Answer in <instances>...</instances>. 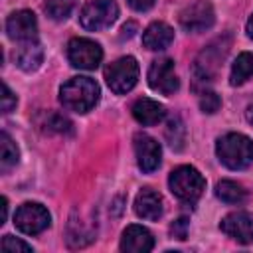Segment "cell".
I'll return each mask as SVG.
<instances>
[{
	"instance_id": "cell-25",
	"label": "cell",
	"mask_w": 253,
	"mask_h": 253,
	"mask_svg": "<svg viewBox=\"0 0 253 253\" xmlns=\"http://www.w3.org/2000/svg\"><path fill=\"white\" fill-rule=\"evenodd\" d=\"M0 247H2V251H6V253H20V251H22V253H30V251H32V245H28L26 241L16 239V237H12V235H4Z\"/></svg>"
},
{
	"instance_id": "cell-1",
	"label": "cell",
	"mask_w": 253,
	"mask_h": 253,
	"mask_svg": "<svg viewBox=\"0 0 253 253\" xmlns=\"http://www.w3.org/2000/svg\"><path fill=\"white\" fill-rule=\"evenodd\" d=\"M99 85L91 77H71L59 89V101L67 111L73 113H87L99 101Z\"/></svg>"
},
{
	"instance_id": "cell-31",
	"label": "cell",
	"mask_w": 253,
	"mask_h": 253,
	"mask_svg": "<svg viewBox=\"0 0 253 253\" xmlns=\"http://www.w3.org/2000/svg\"><path fill=\"white\" fill-rule=\"evenodd\" d=\"M2 215H0V223H4L6 221V217H8V200L6 198H2Z\"/></svg>"
},
{
	"instance_id": "cell-14",
	"label": "cell",
	"mask_w": 253,
	"mask_h": 253,
	"mask_svg": "<svg viewBox=\"0 0 253 253\" xmlns=\"http://www.w3.org/2000/svg\"><path fill=\"white\" fill-rule=\"evenodd\" d=\"M154 247L152 233L142 225H128L121 237V249L126 253H146Z\"/></svg>"
},
{
	"instance_id": "cell-16",
	"label": "cell",
	"mask_w": 253,
	"mask_h": 253,
	"mask_svg": "<svg viewBox=\"0 0 253 253\" xmlns=\"http://www.w3.org/2000/svg\"><path fill=\"white\" fill-rule=\"evenodd\" d=\"M42 59H43V47L38 40L20 42V45L14 49V61L22 71H36Z\"/></svg>"
},
{
	"instance_id": "cell-21",
	"label": "cell",
	"mask_w": 253,
	"mask_h": 253,
	"mask_svg": "<svg viewBox=\"0 0 253 253\" xmlns=\"http://www.w3.org/2000/svg\"><path fill=\"white\" fill-rule=\"evenodd\" d=\"M18 158H20V150H18L16 142L10 138L8 132H2L0 134V164H2V170H8V168L16 166Z\"/></svg>"
},
{
	"instance_id": "cell-3",
	"label": "cell",
	"mask_w": 253,
	"mask_h": 253,
	"mask_svg": "<svg viewBox=\"0 0 253 253\" xmlns=\"http://www.w3.org/2000/svg\"><path fill=\"white\" fill-rule=\"evenodd\" d=\"M168 186L178 200L186 204H194L202 198L206 190V180L194 166H178L170 172Z\"/></svg>"
},
{
	"instance_id": "cell-2",
	"label": "cell",
	"mask_w": 253,
	"mask_h": 253,
	"mask_svg": "<svg viewBox=\"0 0 253 253\" xmlns=\"http://www.w3.org/2000/svg\"><path fill=\"white\" fill-rule=\"evenodd\" d=\"M215 154L229 170H243L253 162V140L241 132H227L217 138Z\"/></svg>"
},
{
	"instance_id": "cell-24",
	"label": "cell",
	"mask_w": 253,
	"mask_h": 253,
	"mask_svg": "<svg viewBox=\"0 0 253 253\" xmlns=\"http://www.w3.org/2000/svg\"><path fill=\"white\" fill-rule=\"evenodd\" d=\"M166 138L170 142L172 148L180 150L182 148V142H184V125L182 121L176 117V119H170L168 126H166Z\"/></svg>"
},
{
	"instance_id": "cell-30",
	"label": "cell",
	"mask_w": 253,
	"mask_h": 253,
	"mask_svg": "<svg viewBox=\"0 0 253 253\" xmlns=\"http://www.w3.org/2000/svg\"><path fill=\"white\" fill-rule=\"evenodd\" d=\"M132 30H136V26H134L132 22H130V24H125V26H123V34H121V38H130V36L134 34Z\"/></svg>"
},
{
	"instance_id": "cell-18",
	"label": "cell",
	"mask_w": 253,
	"mask_h": 253,
	"mask_svg": "<svg viewBox=\"0 0 253 253\" xmlns=\"http://www.w3.org/2000/svg\"><path fill=\"white\" fill-rule=\"evenodd\" d=\"M174 40V30L166 22H152L144 34H142V43L150 51H160L166 49Z\"/></svg>"
},
{
	"instance_id": "cell-33",
	"label": "cell",
	"mask_w": 253,
	"mask_h": 253,
	"mask_svg": "<svg viewBox=\"0 0 253 253\" xmlns=\"http://www.w3.org/2000/svg\"><path fill=\"white\" fill-rule=\"evenodd\" d=\"M247 36L253 40V14H251L249 20H247Z\"/></svg>"
},
{
	"instance_id": "cell-23",
	"label": "cell",
	"mask_w": 253,
	"mask_h": 253,
	"mask_svg": "<svg viewBox=\"0 0 253 253\" xmlns=\"http://www.w3.org/2000/svg\"><path fill=\"white\" fill-rule=\"evenodd\" d=\"M42 126H45L49 132H59V134H65V132H71V121L69 119H65L63 115H59V113H47L45 115V123L42 125Z\"/></svg>"
},
{
	"instance_id": "cell-15",
	"label": "cell",
	"mask_w": 253,
	"mask_h": 253,
	"mask_svg": "<svg viewBox=\"0 0 253 253\" xmlns=\"http://www.w3.org/2000/svg\"><path fill=\"white\" fill-rule=\"evenodd\" d=\"M134 211L142 219H148V221L158 219L164 211L162 196L152 188H142L134 198Z\"/></svg>"
},
{
	"instance_id": "cell-17",
	"label": "cell",
	"mask_w": 253,
	"mask_h": 253,
	"mask_svg": "<svg viewBox=\"0 0 253 253\" xmlns=\"http://www.w3.org/2000/svg\"><path fill=\"white\" fill-rule=\"evenodd\" d=\"M164 115H166L164 105H160L158 101L148 99V97H140L132 105V117H134V121L140 123V125H144V126L158 125L164 119Z\"/></svg>"
},
{
	"instance_id": "cell-32",
	"label": "cell",
	"mask_w": 253,
	"mask_h": 253,
	"mask_svg": "<svg viewBox=\"0 0 253 253\" xmlns=\"http://www.w3.org/2000/svg\"><path fill=\"white\" fill-rule=\"evenodd\" d=\"M245 117H247V121H249V125L253 126V103L247 107V111H245Z\"/></svg>"
},
{
	"instance_id": "cell-11",
	"label": "cell",
	"mask_w": 253,
	"mask_h": 253,
	"mask_svg": "<svg viewBox=\"0 0 253 253\" xmlns=\"http://www.w3.org/2000/svg\"><path fill=\"white\" fill-rule=\"evenodd\" d=\"M221 231L235 239L237 243L243 245H251L253 243V215H249L247 211H231L227 213L221 223H219Z\"/></svg>"
},
{
	"instance_id": "cell-27",
	"label": "cell",
	"mask_w": 253,
	"mask_h": 253,
	"mask_svg": "<svg viewBox=\"0 0 253 253\" xmlns=\"http://www.w3.org/2000/svg\"><path fill=\"white\" fill-rule=\"evenodd\" d=\"M16 103H18V99L12 93V89L6 83H2V113H10L16 107Z\"/></svg>"
},
{
	"instance_id": "cell-5",
	"label": "cell",
	"mask_w": 253,
	"mask_h": 253,
	"mask_svg": "<svg viewBox=\"0 0 253 253\" xmlns=\"http://www.w3.org/2000/svg\"><path fill=\"white\" fill-rule=\"evenodd\" d=\"M119 6L115 0H89L79 14V24L89 32H101L115 24Z\"/></svg>"
},
{
	"instance_id": "cell-6",
	"label": "cell",
	"mask_w": 253,
	"mask_h": 253,
	"mask_svg": "<svg viewBox=\"0 0 253 253\" xmlns=\"http://www.w3.org/2000/svg\"><path fill=\"white\" fill-rule=\"evenodd\" d=\"M67 59L77 69L93 71L103 59V49L97 42L89 38H73L67 43Z\"/></svg>"
},
{
	"instance_id": "cell-26",
	"label": "cell",
	"mask_w": 253,
	"mask_h": 253,
	"mask_svg": "<svg viewBox=\"0 0 253 253\" xmlns=\"http://www.w3.org/2000/svg\"><path fill=\"white\" fill-rule=\"evenodd\" d=\"M221 107V99L213 93V91H204L202 95H200V109L204 111V113H215L217 109Z\"/></svg>"
},
{
	"instance_id": "cell-20",
	"label": "cell",
	"mask_w": 253,
	"mask_h": 253,
	"mask_svg": "<svg viewBox=\"0 0 253 253\" xmlns=\"http://www.w3.org/2000/svg\"><path fill=\"white\" fill-rule=\"evenodd\" d=\"M215 196H217L223 204L235 206V204L245 202L247 192H245V188H243L241 184H237V182H233V180H221V182H217V186H215Z\"/></svg>"
},
{
	"instance_id": "cell-8",
	"label": "cell",
	"mask_w": 253,
	"mask_h": 253,
	"mask_svg": "<svg viewBox=\"0 0 253 253\" xmlns=\"http://www.w3.org/2000/svg\"><path fill=\"white\" fill-rule=\"evenodd\" d=\"M178 20H180V26L190 34L206 32L213 26V20H215L213 6L208 0H196L180 12Z\"/></svg>"
},
{
	"instance_id": "cell-9",
	"label": "cell",
	"mask_w": 253,
	"mask_h": 253,
	"mask_svg": "<svg viewBox=\"0 0 253 253\" xmlns=\"http://www.w3.org/2000/svg\"><path fill=\"white\" fill-rule=\"evenodd\" d=\"M146 79H148V85L152 91H158L162 95H172L178 91L180 87V81H178V75L174 71V61L168 59V57H162V59H154L148 67V73H146Z\"/></svg>"
},
{
	"instance_id": "cell-29",
	"label": "cell",
	"mask_w": 253,
	"mask_h": 253,
	"mask_svg": "<svg viewBox=\"0 0 253 253\" xmlns=\"http://www.w3.org/2000/svg\"><path fill=\"white\" fill-rule=\"evenodd\" d=\"M126 2H128V6H130L132 10H136V12H146V10H150V8L154 6L156 0H126Z\"/></svg>"
},
{
	"instance_id": "cell-19",
	"label": "cell",
	"mask_w": 253,
	"mask_h": 253,
	"mask_svg": "<svg viewBox=\"0 0 253 253\" xmlns=\"http://www.w3.org/2000/svg\"><path fill=\"white\" fill-rule=\"evenodd\" d=\"M249 77H253V53L243 51L237 55V59L231 65V73H229V83L235 85H243Z\"/></svg>"
},
{
	"instance_id": "cell-4",
	"label": "cell",
	"mask_w": 253,
	"mask_h": 253,
	"mask_svg": "<svg viewBox=\"0 0 253 253\" xmlns=\"http://www.w3.org/2000/svg\"><path fill=\"white\" fill-rule=\"evenodd\" d=\"M138 73H140V69H138L136 59L130 55H125L105 67V81L113 93L125 95L136 85Z\"/></svg>"
},
{
	"instance_id": "cell-10",
	"label": "cell",
	"mask_w": 253,
	"mask_h": 253,
	"mask_svg": "<svg viewBox=\"0 0 253 253\" xmlns=\"http://www.w3.org/2000/svg\"><path fill=\"white\" fill-rule=\"evenodd\" d=\"M6 32L8 38L14 42H32L38 40V20L36 14L30 10H18L12 12L6 20Z\"/></svg>"
},
{
	"instance_id": "cell-22",
	"label": "cell",
	"mask_w": 253,
	"mask_h": 253,
	"mask_svg": "<svg viewBox=\"0 0 253 253\" xmlns=\"http://www.w3.org/2000/svg\"><path fill=\"white\" fill-rule=\"evenodd\" d=\"M75 2L77 0H45V4H43V10H45V14L51 18V20H65L71 12H73V8H75Z\"/></svg>"
},
{
	"instance_id": "cell-7",
	"label": "cell",
	"mask_w": 253,
	"mask_h": 253,
	"mask_svg": "<svg viewBox=\"0 0 253 253\" xmlns=\"http://www.w3.org/2000/svg\"><path fill=\"white\" fill-rule=\"evenodd\" d=\"M49 223H51L49 211L42 204H36V202L22 204L14 213V225L26 235H38L45 231Z\"/></svg>"
},
{
	"instance_id": "cell-13",
	"label": "cell",
	"mask_w": 253,
	"mask_h": 253,
	"mask_svg": "<svg viewBox=\"0 0 253 253\" xmlns=\"http://www.w3.org/2000/svg\"><path fill=\"white\" fill-rule=\"evenodd\" d=\"M225 51H227V47H223V45H215V42L211 43V45H208L202 53H200V57L196 59V65H194V75H196V81H211L213 79V75H215V71H217V65H219V61L223 59V55H225Z\"/></svg>"
},
{
	"instance_id": "cell-12",
	"label": "cell",
	"mask_w": 253,
	"mask_h": 253,
	"mask_svg": "<svg viewBox=\"0 0 253 253\" xmlns=\"http://www.w3.org/2000/svg\"><path fill=\"white\" fill-rule=\"evenodd\" d=\"M134 154H136V164H138V168H140L142 172H146V174L154 172V170L160 166L162 148H160V144H158L152 136H148V134H144V132H138V134L134 136Z\"/></svg>"
},
{
	"instance_id": "cell-28",
	"label": "cell",
	"mask_w": 253,
	"mask_h": 253,
	"mask_svg": "<svg viewBox=\"0 0 253 253\" xmlns=\"http://www.w3.org/2000/svg\"><path fill=\"white\" fill-rule=\"evenodd\" d=\"M188 225H190V221L186 219V217H180V219H176L172 225H170V233H172V237H176V239H186L188 237Z\"/></svg>"
}]
</instances>
